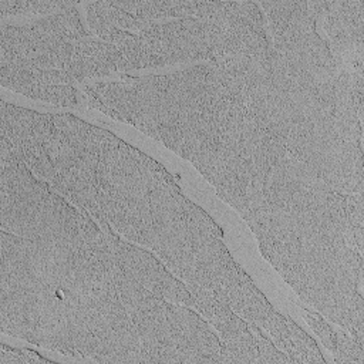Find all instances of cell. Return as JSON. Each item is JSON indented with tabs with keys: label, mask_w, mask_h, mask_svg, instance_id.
<instances>
[{
	"label": "cell",
	"mask_w": 364,
	"mask_h": 364,
	"mask_svg": "<svg viewBox=\"0 0 364 364\" xmlns=\"http://www.w3.org/2000/svg\"><path fill=\"white\" fill-rule=\"evenodd\" d=\"M320 33L333 54L354 74L363 75L364 1H311Z\"/></svg>",
	"instance_id": "8992f818"
},
{
	"label": "cell",
	"mask_w": 364,
	"mask_h": 364,
	"mask_svg": "<svg viewBox=\"0 0 364 364\" xmlns=\"http://www.w3.org/2000/svg\"><path fill=\"white\" fill-rule=\"evenodd\" d=\"M87 36L77 4L23 26L1 24V85L55 105H78Z\"/></svg>",
	"instance_id": "5b68a950"
},
{
	"label": "cell",
	"mask_w": 364,
	"mask_h": 364,
	"mask_svg": "<svg viewBox=\"0 0 364 364\" xmlns=\"http://www.w3.org/2000/svg\"><path fill=\"white\" fill-rule=\"evenodd\" d=\"M1 141L37 178L121 237L154 252L186 286L212 291L290 360L307 350L310 336L273 309L228 252L218 225L152 158L74 115L6 101Z\"/></svg>",
	"instance_id": "3957f363"
},
{
	"label": "cell",
	"mask_w": 364,
	"mask_h": 364,
	"mask_svg": "<svg viewBox=\"0 0 364 364\" xmlns=\"http://www.w3.org/2000/svg\"><path fill=\"white\" fill-rule=\"evenodd\" d=\"M334 358L337 363L364 364V347L358 344L347 331L337 330Z\"/></svg>",
	"instance_id": "ba28073f"
},
{
	"label": "cell",
	"mask_w": 364,
	"mask_h": 364,
	"mask_svg": "<svg viewBox=\"0 0 364 364\" xmlns=\"http://www.w3.org/2000/svg\"><path fill=\"white\" fill-rule=\"evenodd\" d=\"M84 101L162 142L216 188L263 256L296 284L363 250V195L331 191L255 119L212 61L81 87Z\"/></svg>",
	"instance_id": "7a4b0ae2"
},
{
	"label": "cell",
	"mask_w": 364,
	"mask_h": 364,
	"mask_svg": "<svg viewBox=\"0 0 364 364\" xmlns=\"http://www.w3.org/2000/svg\"><path fill=\"white\" fill-rule=\"evenodd\" d=\"M74 3L64 1H26V0H0V16L17 14H55L74 7Z\"/></svg>",
	"instance_id": "52a82bcc"
},
{
	"label": "cell",
	"mask_w": 364,
	"mask_h": 364,
	"mask_svg": "<svg viewBox=\"0 0 364 364\" xmlns=\"http://www.w3.org/2000/svg\"><path fill=\"white\" fill-rule=\"evenodd\" d=\"M0 151L1 331L95 361H209L212 326L149 290L124 237Z\"/></svg>",
	"instance_id": "6da1fadb"
},
{
	"label": "cell",
	"mask_w": 364,
	"mask_h": 364,
	"mask_svg": "<svg viewBox=\"0 0 364 364\" xmlns=\"http://www.w3.org/2000/svg\"><path fill=\"white\" fill-rule=\"evenodd\" d=\"M304 317L309 326L314 330V333L318 336L321 343L326 346V348L334 354L336 344H337V330H333L330 324L318 313H313L307 310L304 313Z\"/></svg>",
	"instance_id": "9c48e42d"
},
{
	"label": "cell",
	"mask_w": 364,
	"mask_h": 364,
	"mask_svg": "<svg viewBox=\"0 0 364 364\" xmlns=\"http://www.w3.org/2000/svg\"><path fill=\"white\" fill-rule=\"evenodd\" d=\"M87 31L119 54V71L154 68L195 60H215L267 46L269 37L259 3L232 1L216 17L139 20L117 1L90 3Z\"/></svg>",
	"instance_id": "277c9868"
},
{
	"label": "cell",
	"mask_w": 364,
	"mask_h": 364,
	"mask_svg": "<svg viewBox=\"0 0 364 364\" xmlns=\"http://www.w3.org/2000/svg\"><path fill=\"white\" fill-rule=\"evenodd\" d=\"M51 360L41 357L36 351L18 350L1 344L0 351V364H34V363H50Z\"/></svg>",
	"instance_id": "30bf717a"
}]
</instances>
